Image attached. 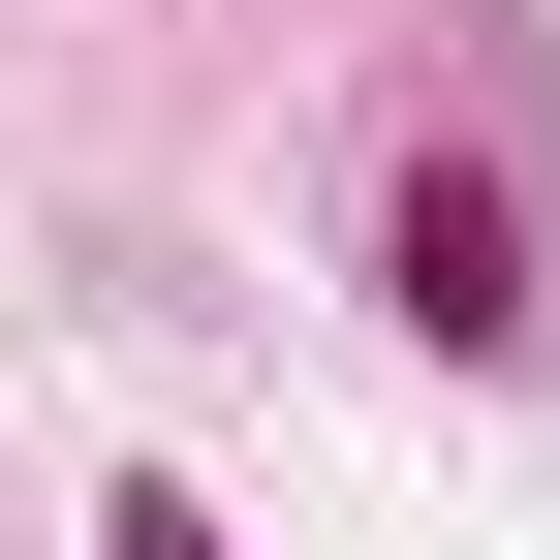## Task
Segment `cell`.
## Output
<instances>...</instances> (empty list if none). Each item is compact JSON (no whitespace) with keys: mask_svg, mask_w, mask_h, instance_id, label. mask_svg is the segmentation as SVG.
Here are the masks:
<instances>
[{"mask_svg":"<svg viewBox=\"0 0 560 560\" xmlns=\"http://www.w3.org/2000/svg\"><path fill=\"white\" fill-rule=\"evenodd\" d=\"M94 529H125V560H219V499H156V467H125V499H94Z\"/></svg>","mask_w":560,"mask_h":560,"instance_id":"obj_2","label":"cell"},{"mask_svg":"<svg viewBox=\"0 0 560 560\" xmlns=\"http://www.w3.org/2000/svg\"><path fill=\"white\" fill-rule=\"evenodd\" d=\"M374 280H405V342H436V374H499V342H529V187H499V156H405Z\"/></svg>","mask_w":560,"mask_h":560,"instance_id":"obj_1","label":"cell"}]
</instances>
